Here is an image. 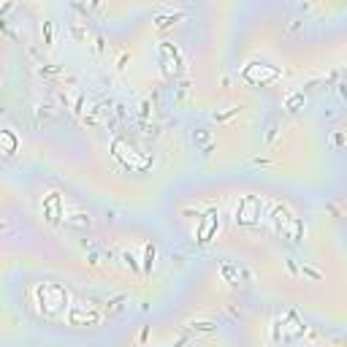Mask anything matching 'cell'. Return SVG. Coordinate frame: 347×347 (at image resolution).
I'll use <instances>...</instances> for the list:
<instances>
[{"instance_id": "6da1fadb", "label": "cell", "mask_w": 347, "mask_h": 347, "mask_svg": "<svg viewBox=\"0 0 347 347\" xmlns=\"http://www.w3.org/2000/svg\"><path fill=\"white\" fill-rule=\"evenodd\" d=\"M38 296H41V309L49 315H54L60 306L68 304V293L60 285H41L38 288Z\"/></svg>"}, {"instance_id": "7a4b0ae2", "label": "cell", "mask_w": 347, "mask_h": 347, "mask_svg": "<svg viewBox=\"0 0 347 347\" xmlns=\"http://www.w3.org/2000/svg\"><path fill=\"white\" fill-rule=\"evenodd\" d=\"M114 155L120 157V160L128 165L130 171H147L149 168V157H138L136 149H133L128 141H122V138L114 141Z\"/></svg>"}, {"instance_id": "3957f363", "label": "cell", "mask_w": 347, "mask_h": 347, "mask_svg": "<svg viewBox=\"0 0 347 347\" xmlns=\"http://www.w3.org/2000/svg\"><path fill=\"white\" fill-rule=\"evenodd\" d=\"M236 220L244 225H252L260 220V201L255 198V195H244V198H239V203H236Z\"/></svg>"}, {"instance_id": "277c9868", "label": "cell", "mask_w": 347, "mask_h": 347, "mask_svg": "<svg viewBox=\"0 0 347 347\" xmlns=\"http://www.w3.org/2000/svg\"><path fill=\"white\" fill-rule=\"evenodd\" d=\"M157 54H160V65H163L165 76H177L182 71V57H179V52L171 44H160L157 46Z\"/></svg>"}, {"instance_id": "5b68a950", "label": "cell", "mask_w": 347, "mask_h": 347, "mask_svg": "<svg viewBox=\"0 0 347 347\" xmlns=\"http://www.w3.org/2000/svg\"><path fill=\"white\" fill-rule=\"evenodd\" d=\"M280 71L271 68V65H263V62H252V65L244 68V79L252 84H263V82H271V79H277Z\"/></svg>"}, {"instance_id": "8992f818", "label": "cell", "mask_w": 347, "mask_h": 347, "mask_svg": "<svg viewBox=\"0 0 347 347\" xmlns=\"http://www.w3.org/2000/svg\"><path fill=\"white\" fill-rule=\"evenodd\" d=\"M44 217L49 220V223H60L62 217H65V212H62V198L60 193H49L44 198Z\"/></svg>"}, {"instance_id": "52a82bcc", "label": "cell", "mask_w": 347, "mask_h": 347, "mask_svg": "<svg viewBox=\"0 0 347 347\" xmlns=\"http://www.w3.org/2000/svg\"><path fill=\"white\" fill-rule=\"evenodd\" d=\"M215 231H217V212L212 209V212H206V215H203V223H201V228H198V241H209Z\"/></svg>"}, {"instance_id": "ba28073f", "label": "cell", "mask_w": 347, "mask_h": 347, "mask_svg": "<svg viewBox=\"0 0 347 347\" xmlns=\"http://www.w3.org/2000/svg\"><path fill=\"white\" fill-rule=\"evenodd\" d=\"M14 149H17V136H14L11 130H3V128H0V152L11 155Z\"/></svg>"}, {"instance_id": "9c48e42d", "label": "cell", "mask_w": 347, "mask_h": 347, "mask_svg": "<svg viewBox=\"0 0 347 347\" xmlns=\"http://www.w3.org/2000/svg\"><path fill=\"white\" fill-rule=\"evenodd\" d=\"M71 323L74 326H82V323H98V315L95 312H84V309H71Z\"/></svg>"}, {"instance_id": "30bf717a", "label": "cell", "mask_w": 347, "mask_h": 347, "mask_svg": "<svg viewBox=\"0 0 347 347\" xmlns=\"http://www.w3.org/2000/svg\"><path fill=\"white\" fill-rule=\"evenodd\" d=\"M152 260H155V244H147L144 247V271H152Z\"/></svg>"}, {"instance_id": "8fae6325", "label": "cell", "mask_w": 347, "mask_h": 347, "mask_svg": "<svg viewBox=\"0 0 347 347\" xmlns=\"http://www.w3.org/2000/svg\"><path fill=\"white\" fill-rule=\"evenodd\" d=\"M179 19H182V14H174V17H157L155 25L163 30V27H168V25H174V22H179Z\"/></svg>"}, {"instance_id": "7c38bea8", "label": "cell", "mask_w": 347, "mask_h": 347, "mask_svg": "<svg viewBox=\"0 0 347 347\" xmlns=\"http://www.w3.org/2000/svg\"><path fill=\"white\" fill-rule=\"evenodd\" d=\"M298 106H304V95H293V98H288V103H285V109H290V112H298Z\"/></svg>"}, {"instance_id": "4fadbf2b", "label": "cell", "mask_w": 347, "mask_h": 347, "mask_svg": "<svg viewBox=\"0 0 347 347\" xmlns=\"http://www.w3.org/2000/svg\"><path fill=\"white\" fill-rule=\"evenodd\" d=\"M190 328H201V331H212V328H215V323H206V320H203V323H190Z\"/></svg>"}, {"instance_id": "5bb4252c", "label": "cell", "mask_w": 347, "mask_h": 347, "mask_svg": "<svg viewBox=\"0 0 347 347\" xmlns=\"http://www.w3.org/2000/svg\"><path fill=\"white\" fill-rule=\"evenodd\" d=\"M304 274H306V277H312V280H320V274L315 269H309V266H304Z\"/></svg>"}, {"instance_id": "9a60e30c", "label": "cell", "mask_w": 347, "mask_h": 347, "mask_svg": "<svg viewBox=\"0 0 347 347\" xmlns=\"http://www.w3.org/2000/svg\"><path fill=\"white\" fill-rule=\"evenodd\" d=\"M98 3H100V0H92V6H98Z\"/></svg>"}]
</instances>
